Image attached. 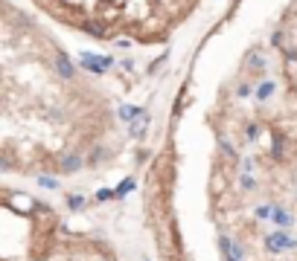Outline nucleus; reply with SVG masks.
I'll return each mask as SVG.
<instances>
[{
    "instance_id": "1",
    "label": "nucleus",
    "mask_w": 297,
    "mask_h": 261,
    "mask_svg": "<svg viewBox=\"0 0 297 261\" xmlns=\"http://www.w3.org/2000/svg\"><path fill=\"white\" fill-rule=\"evenodd\" d=\"M265 250L268 253H283V250H297V241L286 232V229H277L265 238Z\"/></svg>"
},
{
    "instance_id": "2",
    "label": "nucleus",
    "mask_w": 297,
    "mask_h": 261,
    "mask_svg": "<svg viewBox=\"0 0 297 261\" xmlns=\"http://www.w3.org/2000/svg\"><path fill=\"white\" fill-rule=\"evenodd\" d=\"M111 64H114V61H111L108 55H105V58H99V55H91V52H82V67H85V70H91V73H96V76H102V73H105Z\"/></svg>"
},
{
    "instance_id": "3",
    "label": "nucleus",
    "mask_w": 297,
    "mask_h": 261,
    "mask_svg": "<svg viewBox=\"0 0 297 261\" xmlns=\"http://www.w3.org/2000/svg\"><path fill=\"white\" fill-rule=\"evenodd\" d=\"M219 247H222V253H225V259L228 261H245V253H242V247H239L236 241L219 238Z\"/></svg>"
},
{
    "instance_id": "4",
    "label": "nucleus",
    "mask_w": 297,
    "mask_h": 261,
    "mask_svg": "<svg viewBox=\"0 0 297 261\" xmlns=\"http://www.w3.org/2000/svg\"><path fill=\"white\" fill-rule=\"evenodd\" d=\"M271 223H274L277 229H289L292 223H295V218L289 209H283V206H274V215H271Z\"/></svg>"
},
{
    "instance_id": "5",
    "label": "nucleus",
    "mask_w": 297,
    "mask_h": 261,
    "mask_svg": "<svg viewBox=\"0 0 297 261\" xmlns=\"http://www.w3.org/2000/svg\"><path fill=\"white\" fill-rule=\"evenodd\" d=\"M274 79H262L259 85H256V90H253V96H256V102H265L271 93H274Z\"/></svg>"
},
{
    "instance_id": "6",
    "label": "nucleus",
    "mask_w": 297,
    "mask_h": 261,
    "mask_svg": "<svg viewBox=\"0 0 297 261\" xmlns=\"http://www.w3.org/2000/svg\"><path fill=\"white\" fill-rule=\"evenodd\" d=\"M79 169H82V157L79 154H67L61 160V174H76Z\"/></svg>"
},
{
    "instance_id": "7",
    "label": "nucleus",
    "mask_w": 297,
    "mask_h": 261,
    "mask_svg": "<svg viewBox=\"0 0 297 261\" xmlns=\"http://www.w3.org/2000/svg\"><path fill=\"white\" fill-rule=\"evenodd\" d=\"M56 67H59V73H61V79H76V67L70 64L64 55H59L56 58Z\"/></svg>"
},
{
    "instance_id": "8",
    "label": "nucleus",
    "mask_w": 297,
    "mask_h": 261,
    "mask_svg": "<svg viewBox=\"0 0 297 261\" xmlns=\"http://www.w3.org/2000/svg\"><path fill=\"white\" fill-rule=\"evenodd\" d=\"M271 215H274V203H262V206L253 209V218H256V220H271Z\"/></svg>"
},
{
    "instance_id": "9",
    "label": "nucleus",
    "mask_w": 297,
    "mask_h": 261,
    "mask_svg": "<svg viewBox=\"0 0 297 261\" xmlns=\"http://www.w3.org/2000/svg\"><path fill=\"white\" fill-rule=\"evenodd\" d=\"M131 189H134V180L128 177V180H122V183H119V186L114 189V195H117V197H125L128 192H131Z\"/></svg>"
},
{
    "instance_id": "10",
    "label": "nucleus",
    "mask_w": 297,
    "mask_h": 261,
    "mask_svg": "<svg viewBox=\"0 0 297 261\" xmlns=\"http://www.w3.org/2000/svg\"><path fill=\"white\" fill-rule=\"evenodd\" d=\"M85 32L93 35V38H105V29H102L99 23H85Z\"/></svg>"
},
{
    "instance_id": "11",
    "label": "nucleus",
    "mask_w": 297,
    "mask_h": 261,
    "mask_svg": "<svg viewBox=\"0 0 297 261\" xmlns=\"http://www.w3.org/2000/svg\"><path fill=\"white\" fill-rule=\"evenodd\" d=\"M137 113H140L137 108H131V105H125V108H119V119H122V122H128V119H134Z\"/></svg>"
},
{
    "instance_id": "12",
    "label": "nucleus",
    "mask_w": 297,
    "mask_h": 261,
    "mask_svg": "<svg viewBox=\"0 0 297 261\" xmlns=\"http://www.w3.org/2000/svg\"><path fill=\"white\" fill-rule=\"evenodd\" d=\"M82 206H85L82 195H67V209H82Z\"/></svg>"
},
{
    "instance_id": "13",
    "label": "nucleus",
    "mask_w": 297,
    "mask_h": 261,
    "mask_svg": "<svg viewBox=\"0 0 297 261\" xmlns=\"http://www.w3.org/2000/svg\"><path fill=\"white\" fill-rule=\"evenodd\" d=\"M239 186H242L245 192H253V189H256V180H253L251 174H242V180H239Z\"/></svg>"
},
{
    "instance_id": "14",
    "label": "nucleus",
    "mask_w": 297,
    "mask_h": 261,
    "mask_svg": "<svg viewBox=\"0 0 297 261\" xmlns=\"http://www.w3.org/2000/svg\"><path fill=\"white\" fill-rule=\"evenodd\" d=\"M219 142H222V151H225V154H230V157H233V160H236V145H233V142H230V139H225V136H222V139H219Z\"/></svg>"
},
{
    "instance_id": "15",
    "label": "nucleus",
    "mask_w": 297,
    "mask_h": 261,
    "mask_svg": "<svg viewBox=\"0 0 297 261\" xmlns=\"http://www.w3.org/2000/svg\"><path fill=\"white\" fill-rule=\"evenodd\" d=\"M38 186H41V189H56L59 180H56V177H38Z\"/></svg>"
},
{
    "instance_id": "16",
    "label": "nucleus",
    "mask_w": 297,
    "mask_h": 261,
    "mask_svg": "<svg viewBox=\"0 0 297 261\" xmlns=\"http://www.w3.org/2000/svg\"><path fill=\"white\" fill-rule=\"evenodd\" d=\"M111 197H117L111 189H99V192H96V200H102V203H105V200H111Z\"/></svg>"
},
{
    "instance_id": "17",
    "label": "nucleus",
    "mask_w": 297,
    "mask_h": 261,
    "mask_svg": "<svg viewBox=\"0 0 297 261\" xmlns=\"http://www.w3.org/2000/svg\"><path fill=\"white\" fill-rule=\"evenodd\" d=\"M256 136H259V125H248V139H256Z\"/></svg>"
},
{
    "instance_id": "18",
    "label": "nucleus",
    "mask_w": 297,
    "mask_h": 261,
    "mask_svg": "<svg viewBox=\"0 0 297 261\" xmlns=\"http://www.w3.org/2000/svg\"><path fill=\"white\" fill-rule=\"evenodd\" d=\"M253 172V160H245L242 163V174H251Z\"/></svg>"
},
{
    "instance_id": "19",
    "label": "nucleus",
    "mask_w": 297,
    "mask_h": 261,
    "mask_svg": "<svg viewBox=\"0 0 297 261\" xmlns=\"http://www.w3.org/2000/svg\"><path fill=\"white\" fill-rule=\"evenodd\" d=\"M274 157H283V139H274Z\"/></svg>"
},
{
    "instance_id": "20",
    "label": "nucleus",
    "mask_w": 297,
    "mask_h": 261,
    "mask_svg": "<svg viewBox=\"0 0 297 261\" xmlns=\"http://www.w3.org/2000/svg\"><path fill=\"white\" fill-rule=\"evenodd\" d=\"M286 55H289V61H297V49H289Z\"/></svg>"
}]
</instances>
